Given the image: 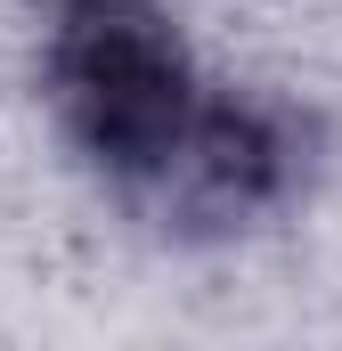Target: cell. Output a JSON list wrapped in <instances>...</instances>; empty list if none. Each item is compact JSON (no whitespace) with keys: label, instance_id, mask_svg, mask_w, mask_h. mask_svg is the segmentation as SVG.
Here are the masks:
<instances>
[{"label":"cell","instance_id":"cell-1","mask_svg":"<svg viewBox=\"0 0 342 351\" xmlns=\"http://www.w3.org/2000/svg\"><path fill=\"white\" fill-rule=\"evenodd\" d=\"M49 98L122 188H147L204 114V82L155 0H49Z\"/></svg>","mask_w":342,"mask_h":351}]
</instances>
